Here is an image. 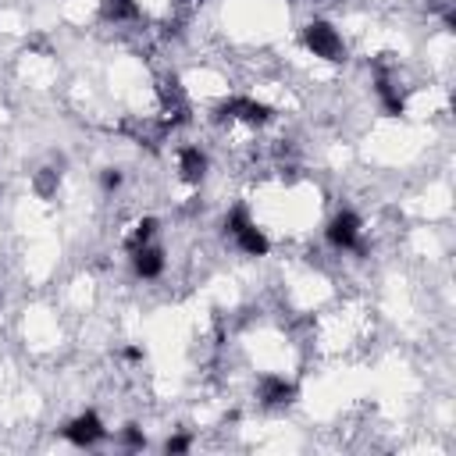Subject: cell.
I'll list each match as a JSON object with an SVG mask.
<instances>
[{"label": "cell", "instance_id": "cell-1", "mask_svg": "<svg viewBox=\"0 0 456 456\" xmlns=\"http://www.w3.org/2000/svg\"><path fill=\"white\" fill-rule=\"evenodd\" d=\"M224 228H228L232 242H235L246 256H264V253L271 249L267 235L256 228V221L249 217V210H246V207H232V210H228V217H224Z\"/></svg>", "mask_w": 456, "mask_h": 456}, {"label": "cell", "instance_id": "cell-2", "mask_svg": "<svg viewBox=\"0 0 456 456\" xmlns=\"http://www.w3.org/2000/svg\"><path fill=\"white\" fill-rule=\"evenodd\" d=\"M303 43H306V50H310L314 57H321V61H342V57H346V43H342V36H338L328 21H310V25L303 28Z\"/></svg>", "mask_w": 456, "mask_h": 456}, {"label": "cell", "instance_id": "cell-3", "mask_svg": "<svg viewBox=\"0 0 456 456\" xmlns=\"http://www.w3.org/2000/svg\"><path fill=\"white\" fill-rule=\"evenodd\" d=\"M324 239H328V246L338 249V253L360 249V217H356L353 210H338V214L328 221Z\"/></svg>", "mask_w": 456, "mask_h": 456}, {"label": "cell", "instance_id": "cell-4", "mask_svg": "<svg viewBox=\"0 0 456 456\" xmlns=\"http://www.w3.org/2000/svg\"><path fill=\"white\" fill-rule=\"evenodd\" d=\"M64 438H68L71 445H78V449H89V445H96V442L107 438V428H103V420L89 410V413H78V417L64 428Z\"/></svg>", "mask_w": 456, "mask_h": 456}, {"label": "cell", "instance_id": "cell-5", "mask_svg": "<svg viewBox=\"0 0 456 456\" xmlns=\"http://www.w3.org/2000/svg\"><path fill=\"white\" fill-rule=\"evenodd\" d=\"M128 253H132V271H135L139 278L153 281V278H160V274H164V249H160L157 242L135 246V249H128Z\"/></svg>", "mask_w": 456, "mask_h": 456}, {"label": "cell", "instance_id": "cell-6", "mask_svg": "<svg viewBox=\"0 0 456 456\" xmlns=\"http://www.w3.org/2000/svg\"><path fill=\"white\" fill-rule=\"evenodd\" d=\"M256 395H260V403H264V406H285V403H292L296 385H292V381H285L281 374H264V378H260V385H256Z\"/></svg>", "mask_w": 456, "mask_h": 456}, {"label": "cell", "instance_id": "cell-7", "mask_svg": "<svg viewBox=\"0 0 456 456\" xmlns=\"http://www.w3.org/2000/svg\"><path fill=\"white\" fill-rule=\"evenodd\" d=\"M178 171L189 185H200L203 175H207V153L200 146H182L178 150Z\"/></svg>", "mask_w": 456, "mask_h": 456}, {"label": "cell", "instance_id": "cell-8", "mask_svg": "<svg viewBox=\"0 0 456 456\" xmlns=\"http://www.w3.org/2000/svg\"><path fill=\"white\" fill-rule=\"evenodd\" d=\"M103 14H107V21H132V18H139V4L135 0H103Z\"/></svg>", "mask_w": 456, "mask_h": 456}, {"label": "cell", "instance_id": "cell-9", "mask_svg": "<svg viewBox=\"0 0 456 456\" xmlns=\"http://www.w3.org/2000/svg\"><path fill=\"white\" fill-rule=\"evenodd\" d=\"M118 438H121V445H125V449H142V445H146V435H142L135 424L121 428V431H118Z\"/></svg>", "mask_w": 456, "mask_h": 456}, {"label": "cell", "instance_id": "cell-10", "mask_svg": "<svg viewBox=\"0 0 456 456\" xmlns=\"http://www.w3.org/2000/svg\"><path fill=\"white\" fill-rule=\"evenodd\" d=\"M100 185H103V192H118L121 189V171L118 167H107L103 178H100Z\"/></svg>", "mask_w": 456, "mask_h": 456}, {"label": "cell", "instance_id": "cell-11", "mask_svg": "<svg viewBox=\"0 0 456 456\" xmlns=\"http://www.w3.org/2000/svg\"><path fill=\"white\" fill-rule=\"evenodd\" d=\"M192 442H189V435H175V438H167L164 442V452H185Z\"/></svg>", "mask_w": 456, "mask_h": 456}]
</instances>
